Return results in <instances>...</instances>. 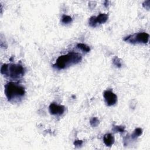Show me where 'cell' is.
Listing matches in <instances>:
<instances>
[{
	"instance_id": "11",
	"label": "cell",
	"mask_w": 150,
	"mask_h": 150,
	"mask_svg": "<svg viewBox=\"0 0 150 150\" xmlns=\"http://www.w3.org/2000/svg\"><path fill=\"white\" fill-rule=\"evenodd\" d=\"M72 22V18L68 15H63L62 18V22L64 24H69Z\"/></svg>"
},
{
	"instance_id": "15",
	"label": "cell",
	"mask_w": 150,
	"mask_h": 150,
	"mask_svg": "<svg viewBox=\"0 0 150 150\" xmlns=\"http://www.w3.org/2000/svg\"><path fill=\"white\" fill-rule=\"evenodd\" d=\"M83 144V141L81 140H76L74 142V145L76 147H79Z\"/></svg>"
},
{
	"instance_id": "6",
	"label": "cell",
	"mask_w": 150,
	"mask_h": 150,
	"mask_svg": "<svg viewBox=\"0 0 150 150\" xmlns=\"http://www.w3.org/2000/svg\"><path fill=\"white\" fill-rule=\"evenodd\" d=\"M105 103L108 106L114 105L117 101V96L112 91L110 90H106L103 94Z\"/></svg>"
},
{
	"instance_id": "12",
	"label": "cell",
	"mask_w": 150,
	"mask_h": 150,
	"mask_svg": "<svg viewBox=\"0 0 150 150\" xmlns=\"http://www.w3.org/2000/svg\"><path fill=\"white\" fill-rule=\"evenodd\" d=\"M113 64L117 67H121L122 66L121 59H119L117 56H115L112 60Z\"/></svg>"
},
{
	"instance_id": "3",
	"label": "cell",
	"mask_w": 150,
	"mask_h": 150,
	"mask_svg": "<svg viewBox=\"0 0 150 150\" xmlns=\"http://www.w3.org/2000/svg\"><path fill=\"white\" fill-rule=\"evenodd\" d=\"M25 69L19 64H4L1 68V73L6 77L12 79L21 78L25 74Z\"/></svg>"
},
{
	"instance_id": "4",
	"label": "cell",
	"mask_w": 150,
	"mask_h": 150,
	"mask_svg": "<svg viewBox=\"0 0 150 150\" xmlns=\"http://www.w3.org/2000/svg\"><path fill=\"white\" fill-rule=\"evenodd\" d=\"M149 37V34L146 32H139L125 37L124 40L131 43H146Z\"/></svg>"
},
{
	"instance_id": "9",
	"label": "cell",
	"mask_w": 150,
	"mask_h": 150,
	"mask_svg": "<svg viewBox=\"0 0 150 150\" xmlns=\"http://www.w3.org/2000/svg\"><path fill=\"white\" fill-rule=\"evenodd\" d=\"M142 134V129L141 128H137L135 129L133 133L131 134V137L132 139H136L139 136H140Z\"/></svg>"
},
{
	"instance_id": "7",
	"label": "cell",
	"mask_w": 150,
	"mask_h": 150,
	"mask_svg": "<svg viewBox=\"0 0 150 150\" xmlns=\"http://www.w3.org/2000/svg\"><path fill=\"white\" fill-rule=\"evenodd\" d=\"M65 107L62 105H57L56 103H51L49 105V111L51 114L55 115H61L63 114Z\"/></svg>"
},
{
	"instance_id": "13",
	"label": "cell",
	"mask_w": 150,
	"mask_h": 150,
	"mask_svg": "<svg viewBox=\"0 0 150 150\" xmlns=\"http://www.w3.org/2000/svg\"><path fill=\"white\" fill-rule=\"evenodd\" d=\"M90 123L92 127H95L99 124L100 121L97 117H92L90 120Z\"/></svg>"
},
{
	"instance_id": "2",
	"label": "cell",
	"mask_w": 150,
	"mask_h": 150,
	"mask_svg": "<svg viewBox=\"0 0 150 150\" xmlns=\"http://www.w3.org/2000/svg\"><path fill=\"white\" fill-rule=\"evenodd\" d=\"M81 56L79 53L71 52L66 54L59 56L53 64V67L58 69H64L79 63L81 60Z\"/></svg>"
},
{
	"instance_id": "1",
	"label": "cell",
	"mask_w": 150,
	"mask_h": 150,
	"mask_svg": "<svg viewBox=\"0 0 150 150\" xmlns=\"http://www.w3.org/2000/svg\"><path fill=\"white\" fill-rule=\"evenodd\" d=\"M5 94L8 100L12 103L19 101L25 94V87L16 82H9L5 86Z\"/></svg>"
},
{
	"instance_id": "5",
	"label": "cell",
	"mask_w": 150,
	"mask_h": 150,
	"mask_svg": "<svg viewBox=\"0 0 150 150\" xmlns=\"http://www.w3.org/2000/svg\"><path fill=\"white\" fill-rule=\"evenodd\" d=\"M108 15L107 13H100L98 16H93L88 20L89 25L93 28L96 27L99 24H103L107 22Z\"/></svg>"
},
{
	"instance_id": "14",
	"label": "cell",
	"mask_w": 150,
	"mask_h": 150,
	"mask_svg": "<svg viewBox=\"0 0 150 150\" xmlns=\"http://www.w3.org/2000/svg\"><path fill=\"white\" fill-rule=\"evenodd\" d=\"M112 130L114 132H123L125 131V127L124 126H119V125H116L114 126V128H112Z\"/></svg>"
},
{
	"instance_id": "10",
	"label": "cell",
	"mask_w": 150,
	"mask_h": 150,
	"mask_svg": "<svg viewBox=\"0 0 150 150\" xmlns=\"http://www.w3.org/2000/svg\"><path fill=\"white\" fill-rule=\"evenodd\" d=\"M77 47L81 50L84 52H88L90 50V48L88 46L84 43H78L77 45Z\"/></svg>"
},
{
	"instance_id": "8",
	"label": "cell",
	"mask_w": 150,
	"mask_h": 150,
	"mask_svg": "<svg viewBox=\"0 0 150 150\" xmlns=\"http://www.w3.org/2000/svg\"><path fill=\"white\" fill-rule=\"evenodd\" d=\"M103 141L107 146H111L114 143V137L111 134H106L103 137Z\"/></svg>"
}]
</instances>
